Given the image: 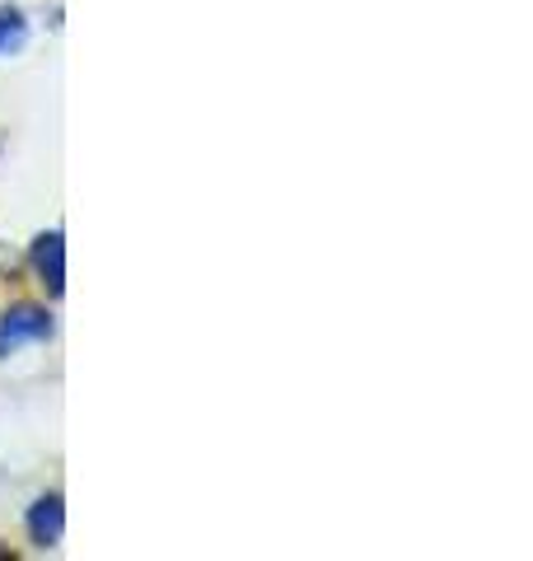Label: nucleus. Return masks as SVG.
Returning <instances> with one entry per match:
<instances>
[{
	"instance_id": "obj_4",
	"label": "nucleus",
	"mask_w": 533,
	"mask_h": 561,
	"mask_svg": "<svg viewBox=\"0 0 533 561\" xmlns=\"http://www.w3.org/2000/svg\"><path fill=\"white\" fill-rule=\"evenodd\" d=\"M24 38H29V28H24L20 14H14V10H0V51L24 47Z\"/></svg>"
},
{
	"instance_id": "obj_1",
	"label": "nucleus",
	"mask_w": 533,
	"mask_h": 561,
	"mask_svg": "<svg viewBox=\"0 0 533 561\" xmlns=\"http://www.w3.org/2000/svg\"><path fill=\"white\" fill-rule=\"evenodd\" d=\"M47 332H52L47 309H38V305H14L5 319H0V356H14L24 342H43Z\"/></svg>"
},
{
	"instance_id": "obj_2",
	"label": "nucleus",
	"mask_w": 533,
	"mask_h": 561,
	"mask_svg": "<svg viewBox=\"0 0 533 561\" xmlns=\"http://www.w3.org/2000/svg\"><path fill=\"white\" fill-rule=\"evenodd\" d=\"M33 267H38L43 286H47L52 295L66 290V249H61V234H57V230L33 243Z\"/></svg>"
},
{
	"instance_id": "obj_3",
	"label": "nucleus",
	"mask_w": 533,
	"mask_h": 561,
	"mask_svg": "<svg viewBox=\"0 0 533 561\" xmlns=\"http://www.w3.org/2000/svg\"><path fill=\"white\" fill-rule=\"evenodd\" d=\"M61 529H66L61 496H43V501L29 511V534H33V542H38V548H52V542H61Z\"/></svg>"
}]
</instances>
